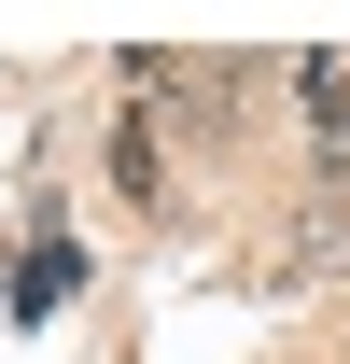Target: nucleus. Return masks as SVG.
<instances>
[{
  "label": "nucleus",
  "mask_w": 350,
  "mask_h": 364,
  "mask_svg": "<svg viewBox=\"0 0 350 364\" xmlns=\"http://www.w3.org/2000/svg\"><path fill=\"white\" fill-rule=\"evenodd\" d=\"M295 98H308V127H322V154L350 140V56H295Z\"/></svg>",
  "instance_id": "obj_2"
},
{
  "label": "nucleus",
  "mask_w": 350,
  "mask_h": 364,
  "mask_svg": "<svg viewBox=\"0 0 350 364\" xmlns=\"http://www.w3.org/2000/svg\"><path fill=\"white\" fill-rule=\"evenodd\" d=\"M266 267H280V280H336V267H350V196H308L295 225H280Z\"/></svg>",
  "instance_id": "obj_1"
},
{
  "label": "nucleus",
  "mask_w": 350,
  "mask_h": 364,
  "mask_svg": "<svg viewBox=\"0 0 350 364\" xmlns=\"http://www.w3.org/2000/svg\"><path fill=\"white\" fill-rule=\"evenodd\" d=\"M112 182H127V196H169V154H154V112H140V127H112Z\"/></svg>",
  "instance_id": "obj_3"
}]
</instances>
